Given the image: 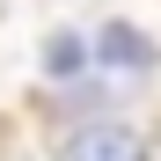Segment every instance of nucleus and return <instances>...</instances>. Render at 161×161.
Masks as SVG:
<instances>
[{"label": "nucleus", "instance_id": "nucleus-1", "mask_svg": "<svg viewBox=\"0 0 161 161\" xmlns=\"http://www.w3.org/2000/svg\"><path fill=\"white\" fill-rule=\"evenodd\" d=\"M59 161H147V132L125 117H80L59 139Z\"/></svg>", "mask_w": 161, "mask_h": 161}, {"label": "nucleus", "instance_id": "nucleus-2", "mask_svg": "<svg viewBox=\"0 0 161 161\" xmlns=\"http://www.w3.org/2000/svg\"><path fill=\"white\" fill-rule=\"evenodd\" d=\"M88 59H95L103 73H117V80H154V73H161L154 37H147V30H132V22H103L95 44H88Z\"/></svg>", "mask_w": 161, "mask_h": 161}, {"label": "nucleus", "instance_id": "nucleus-3", "mask_svg": "<svg viewBox=\"0 0 161 161\" xmlns=\"http://www.w3.org/2000/svg\"><path fill=\"white\" fill-rule=\"evenodd\" d=\"M44 73H51V80H73V73H88V37L59 30V37L44 44Z\"/></svg>", "mask_w": 161, "mask_h": 161}]
</instances>
